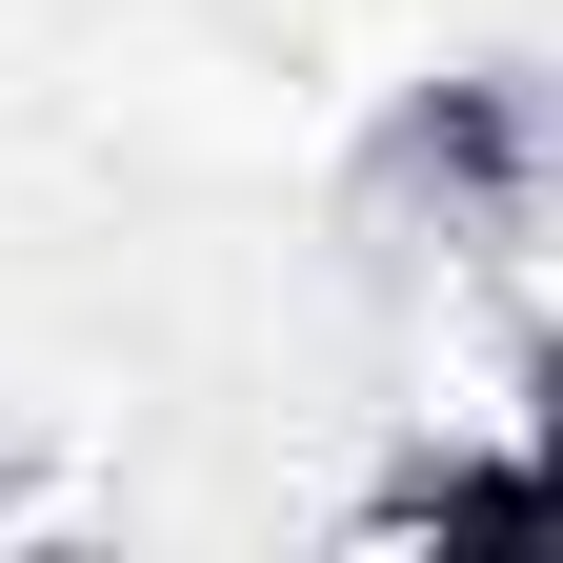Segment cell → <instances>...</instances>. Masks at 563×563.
Instances as JSON below:
<instances>
[{
    "mask_svg": "<svg viewBox=\"0 0 563 563\" xmlns=\"http://www.w3.org/2000/svg\"><path fill=\"white\" fill-rule=\"evenodd\" d=\"M383 443L463 504V543H563V322L504 262H402Z\"/></svg>",
    "mask_w": 563,
    "mask_h": 563,
    "instance_id": "cell-1",
    "label": "cell"
},
{
    "mask_svg": "<svg viewBox=\"0 0 563 563\" xmlns=\"http://www.w3.org/2000/svg\"><path fill=\"white\" fill-rule=\"evenodd\" d=\"M504 282H523V302H543V322H563V201H543V222H523V242H504Z\"/></svg>",
    "mask_w": 563,
    "mask_h": 563,
    "instance_id": "cell-2",
    "label": "cell"
}]
</instances>
